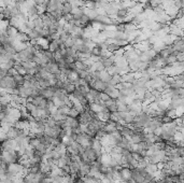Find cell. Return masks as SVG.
<instances>
[{"instance_id": "obj_13", "label": "cell", "mask_w": 184, "mask_h": 183, "mask_svg": "<svg viewBox=\"0 0 184 183\" xmlns=\"http://www.w3.org/2000/svg\"><path fill=\"white\" fill-rule=\"evenodd\" d=\"M121 130V135L123 137H127V138H130V136L133 134V128L128 127V126H124Z\"/></svg>"}, {"instance_id": "obj_26", "label": "cell", "mask_w": 184, "mask_h": 183, "mask_svg": "<svg viewBox=\"0 0 184 183\" xmlns=\"http://www.w3.org/2000/svg\"><path fill=\"white\" fill-rule=\"evenodd\" d=\"M22 65H23V66L26 68V70L28 71V70H30V69H34L37 64L34 62H24V63H22Z\"/></svg>"}, {"instance_id": "obj_18", "label": "cell", "mask_w": 184, "mask_h": 183, "mask_svg": "<svg viewBox=\"0 0 184 183\" xmlns=\"http://www.w3.org/2000/svg\"><path fill=\"white\" fill-rule=\"evenodd\" d=\"M111 78H112V75H111L107 70L100 72V80L104 81V82H106V83H109V81L111 80Z\"/></svg>"}, {"instance_id": "obj_37", "label": "cell", "mask_w": 184, "mask_h": 183, "mask_svg": "<svg viewBox=\"0 0 184 183\" xmlns=\"http://www.w3.org/2000/svg\"><path fill=\"white\" fill-rule=\"evenodd\" d=\"M76 183H85V182L83 181V179H82V180H80V181H78V182H76Z\"/></svg>"}, {"instance_id": "obj_4", "label": "cell", "mask_w": 184, "mask_h": 183, "mask_svg": "<svg viewBox=\"0 0 184 183\" xmlns=\"http://www.w3.org/2000/svg\"><path fill=\"white\" fill-rule=\"evenodd\" d=\"M85 155L87 156V158H88V161L91 163L95 162L97 158H100L98 157V152L96 151L95 149H93V148H87V149L85 150Z\"/></svg>"}, {"instance_id": "obj_27", "label": "cell", "mask_w": 184, "mask_h": 183, "mask_svg": "<svg viewBox=\"0 0 184 183\" xmlns=\"http://www.w3.org/2000/svg\"><path fill=\"white\" fill-rule=\"evenodd\" d=\"M94 66H95V68H96V71H99V72H102V71H104V70H107L106 69V67L104 66V64H102V62H97V63H95L94 64Z\"/></svg>"}, {"instance_id": "obj_2", "label": "cell", "mask_w": 184, "mask_h": 183, "mask_svg": "<svg viewBox=\"0 0 184 183\" xmlns=\"http://www.w3.org/2000/svg\"><path fill=\"white\" fill-rule=\"evenodd\" d=\"M79 121H80V124H84V125H87L92 122L93 120V116L91 114V110L89 108H86L82 113H80V116L78 117Z\"/></svg>"}, {"instance_id": "obj_20", "label": "cell", "mask_w": 184, "mask_h": 183, "mask_svg": "<svg viewBox=\"0 0 184 183\" xmlns=\"http://www.w3.org/2000/svg\"><path fill=\"white\" fill-rule=\"evenodd\" d=\"M59 49H60V44L58 43V41H52V42H50V47H49V50H50L51 52L55 53V52H57Z\"/></svg>"}, {"instance_id": "obj_12", "label": "cell", "mask_w": 184, "mask_h": 183, "mask_svg": "<svg viewBox=\"0 0 184 183\" xmlns=\"http://www.w3.org/2000/svg\"><path fill=\"white\" fill-rule=\"evenodd\" d=\"M91 168H92V164H91V163H82V162H81L80 171H81V173H82L83 176L88 175L89 170H91Z\"/></svg>"}, {"instance_id": "obj_9", "label": "cell", "mask_w": 184, "mask_h": 183, "mask_svg": "<svg viewBox=\"0 0 184 183\" xmlns=\"http://www.w3.org/2000/svg\"><path fill=\"white\" fill-rule=\"evenodd\" d=\"M112 158H113L112 155H111L109 152L104 151V154H102V156H101V162H102V164H104V166H106V167L110 166Z\"/></svg>"}, {"instance_id": "obj_29", "label": "cell", "mask_w": 184, "mask_h": 183, "mask_svg": "<svg viewBox=\"0 0 184 183\" xmlns=\"http://www.w3.org/2000/svg\"><path fill=\"white\" fill-rule=\"evenodd\" d=\"M68 116L76 117V119H78V117L80 116V112H79L78 110H76V109L71 108V109H70V112H69V114H68Z\"/></svg>"}, {"instance_id": "obj_28", "label": "cell", "mask_w": 184, "mask_h": 183, "mask_svg": "<svg viewBox=\"0 0 184 183\" xmlns=\"http://www.w3.org/2000/svg\"><path fill=\"white\" fill-rule=\"evenodd\" d=\"M36 150H38V151H40V152H43V153H47V147L44 144V143L40 142L36 147Z\"/></svg>"}, {"instance_id": "obj_33", "label": "cell", "mask_w": 184, "mask_h": 183, "mask_svg": "<svg viewBox=\"0 0 184 183\" xmlns=\"http://www.w3.org/2000/svg\"><path fill=\"white\" fill-rule=\"evenodd\" d=\"M26 108L28 109V111H29V112H31V111H34L35 109L37 108V107L35 106V104H32V102H30V101H29V102H28V104H27V106H26Z\"/></svg>"}, {"instance_id": "obj_5", "label": "cell", "mask_w": 184, "mask_h": 183, "mask_svg": "<svg viewBox=\"0 0 184 183\" xmlns=\"http://www.w3.org/2000/svg\"><path fill=\"white\" fill-rule=\"evenodd\" d=\"M97 117L101 122H104V123H107V122H108L109 120L111 119V112L109 111L108 108H104V111H101V112L97 113Z\"/></svg>"}, {"instance_id": "obj_6", "label": "cell", "mask_w": 184, "mask_h": 183, "mask_svg": "<svg viewBox=\"0 0 184 183\" xmlns=\"http://www.w3.org/2000/svg\"><path fill=\"white\" fill-rule=\"evenodd\" d=\"M130 179H133V181L137 182V183H145V179H144V177L140 173H138L137 169H133V170H131V178Z\"/></svg>"}, {"instance_id": "obj_11", "label": "cell", "mask_w": 184, "mask_h": 183, "mask_svg": "<svg viewBox=\"0 0 184 183\" xmlns=\"http://www.w3.org/2000/svg\"><path fill=\"white\" fill-rule=\"evenodd\" d=\"M95 81V88L100 92H104L106 91V88L109 86L108 83H106V82L101 81V80H94Z\"/></svg>"}, {"instance_id": "obj_15", "label": "cell", "mask_w": 184, "mask_h": 183, "mask_svg": "<svg viewBox=\"0 0 184 183\" xmlns=\"http://www.w3.org/2000/svg\"><path fill=\"white\" fill-rule=\"evenodd\" d=\"M72 11H73V6H72V3L65 2V3H63V15L72 14Z\"/></svg>"}, {"instance_id": "obj_35", "label": "cell", "mask_w": 184, "mask_h": 183, "mask_svg": "<svg viewBox=\"0 0 184 183\" xmlns=\"http://www.w3.org/2000/svg\"><path fill=\"white\" fill-rule=\"evenodd\" d=\"M47 0H35L37 6H43L44 3H47Z\"/></svg>"}, {"instance_id": "obj_16", "label": "cell", "mask_w": 184, "mask_h": 183, "mask_svg": "<svg viewBox=\"0 0 184 183\" xmlns=\"http://www.w3.org/2000/svg\"><path fill=\"white\" fill-rule=\"evenodd\" d=\"M76 90L80 91L83 96H85V97L88 96L89 91H91V87H89L88 85H76Z\"/></svg>"}, {"instance_id": "obj_7", "label": "cell", "mask_w": 184, "mask_h": 183, "mask_svg": "<svg viewBox=\"0 0 184 183\" xmlns=\"http://www.w3.org/2000/svg\"><path fill=\"white\" fill-rule=\"evenodd\" d=\"M88 108L91 109L93 112L99 113V112H101V111H104L106 107H104V102H102V104H97V102H91V104H89V106H88Z\"/></svg>"}, {"instance_id": "obj_31", "label": "cell", "mask_w": 184, "mask_h": 183, "mask_svg": "<svg viewBox=\"0 0 184 183\" xmlns=\"http://www.w3.org/2000/svg\"><path fill=\"white\" fill-rule=\"evenodd\" d=\"M40 142H41V141L39 140L38 138L34 137V138H31V140H30V145H31L32 148H35V149H36V147H37V145H38Z\"/></svg>"}, {"instance_id": "obj_8", "label": "cell", "mask_w": 184, "mask_h": 183, "mask_svg": "<svg viewBox=\"0 0 184 183\" xmlns=\"http://www.w3.org/2000/svg\"><path fill=\"white\" fill-rule=\"evenodd\" d=\"M66 124H67V127H71L74 129V128H78L80 126V121H79V119H76V117L67 116Z\"/></svg>"}, {"instance_id": "obj_21", "label": "cell", "mask_w": 184, "mask_h": 183, "mask_svg": "<svg viewBox=\"0 0 184 183\" xmlns=\"http://www.w3.org/2000/svg\"><path fill=\"white\" fill-rule=\"evenodd\" d=\"M83 181L85 183H100V179H97V178H94L89 175H86L83 178Z\"/></svg>"}, {"instance_id": "obj_19", "label": "cell", "mask_w": 184, "mask_h": 183, "mask_svg": "<svg viewBox=\"0 0 184 183\" xmlns=\"http://www.w3.org/2000/svg\"><path fill=\"white\" fill-rule=\"evenodd\" d=\"M146 170H148L149 173H153V175H154L155 173H157V171L159 170L158 165H157V164H152V163H149V165L146 166Z\"/></svg>"}, {"instance_id": "obj_14", "label": "cell", "mask_w": 184, "mask_h": 183, "mask_svg": "<svg viewBox=\"0 0 184 183\" xmlns=\"http://www.w3.org/2000/svg\"><path fill=\"white\" fill-rule=\"evenodd\" d=\"M13 79L15 80V82H16L18 85H24V84H25V82H26L25 75H19L18 72H16L14 75H13Z\"/></svg>"}, {"instance_id": "obj_22", "label": "cell", "mask_w": 184, "mask_h": 183, "mask_svg": "<svg viewBox=\"0 0 184 183\" xmlns=\"http://www.w3.org/2000/svg\"><path fill=\"white\" fill-rule=\"evenodd\" d=\"M63 45L66 47V49H68V47H73L74 45H76V40H74V39L72 38L71 35H70V36L67 38V40L65 41Z\"/></svg>"}, {"instance_id": "obj_24", "label": "cell", "mask_w": 184, "mask_h": 183, "mask_svg": "<svg viewBox=\"0 0 184 183\" xmlns=\"http://www.w3.org/2000/svg\"><path fill=\"white\" fill-rule=\"evenodd\" d=\"M102 51H104V50H102L101 47H100L98 44H96V47L92 49V55H94V56H98V57H100V55H101Z\"/></svg>"}, {"instance_id": "obj_34", "label": "cell", "mask_w": 184, "mask_h": 183, "mask_svg": "<svg viewBox=\"0 0 184 183\" xmlns=\"http://www.w3.org/2000/svg\"><path fill=\"white\" fill-rule=\"evenodd\" d=\"M0 77H1V78H6V77H8V69H6V68H1V70H0Z\"/></svg>"}, {"instance_id": "obj_36", "label": "cell", "mask_w": 184, "mask_h": 183, "mask_svg": "<svg viewBox=\"0 0 184 183\" xmlns=\"http://www.w3.org/2000/svg\"><path fill=\"white\" fill-rule=\"evenodd\" d=\"M111 181H112L111 179H109V178H107V177H104L101 180H100V183H111Z\"/></svg>"}, {"instance_id": "obj_3", "label": "cell", "mask_w": 184, "mask_h": 183, "mask_svg": "<svg viewBox=\"0 0 184 183\" xmlns=\"http://www.w3.org/2000/svg\"><path fill=\"white\" fill-rule=\"evenodd\" d=\"M104 130L107 132V134H109V135H111L112 132H114L115 130H117V122L112 121V120H109V121L107 122V123H104Z\"/></svg>"}, {"instance_id": "obj_23", "label": "cell", "mask_w": 184, "mask_h": 183, "mask_svg": "<svg viewBox=\"0 0 184 183\" xmlns=\"http://www.w3.org/2000/svg\"><path fill=\"white\" fill-rule=\"evenodd\" d=\"M122 47H120L119 44H117L115 42H112V43H109L108 45V51H110L111 53H115V52H117L119 50H121Z\"/></svg>"}, {"instance_id": "obj_10", "label": "cell", "mask_w": 184, "mask_h": 183, "mask_svg": "<svg viewBox=\"0 0 184 183\" xmlns=\"http://www.w3.org/2000/svg\"><path fill=\"white\" fill-rule=\"evenodd\" d=\"M123 82V78L121 75H112V78H111V80L109 81V85L110 86H115L117 87V85H119L120 83H122Z\"/></svg>"}, {"instance_id": "obj_25", "label": "cell", "mask_w": 184, "mask_h": 183, "mask_svg": "<svg viewBox=\"0 0 184 183\" xmlns=\"http://www.w3.org/2000/svg\"><path fill=\"white\" fill-rule=\"evenodd\" d=\"M40 168H41V171H42V173H50L52 171V167L50 166L49 164H47L45 162L42 163V165H41Z\"/></svg>"}, {"instance_id": "obj_30", "label": "cell", "mask_w": 184, "mask_h": 183, "mask_svg": "<svg viewBox=\"0 0 184 183\" xmlns=\"http://www.w3.org/2000/svg\"><path fill=\"white\" fill-rule=\"evenodd\" d=\"M76 84H69V85H68V87L66 88V92L68 93V95H72V94L76 92Z\"/></svg>"}, {"instance_id": "obj_1", "label": "cell", "mask_w": 184, "mask_h": 183, "mask_svg": "<svg viewBox=\"0 0 184 183\" xmlns=\"http://www.w3.org/2000/svg\"><path fill=\"white\" fill-rule=\"evenodd\" d=\"M0 87H1V90L12 88V90L16 91L19 87V85L15 82L13 77H6V78H0Z\"/></svg>"}, {"instance_id": "obj_17", "label": "cell", "mask_w": 184, "mask_h": 183, "mask_svg": "<svg viewBox=\"0 0 184 183\" xmlns=\"http://www.w3.org/2000/svg\"><path fill=\"white\" fill-rule=\"evenodd\" d=\"M14 69L17 71V72L19 73V75H27V70H26L25 67L22 65V63H17L16 65L14 66Z\"/></svg>"}, {"instance_id": "obj_32", "label": "cell", "mask_w": 184, "mask_h": 183, "mask_svg": "<svg viewBox=\"0 0 184 183\" xmlns=\"http://www.w3.org/2000/svg\"><path fill=\"white\" fill-rule=\"evenodd\" d=\"M109 99H111V97H110V95H108L107 93H104V92H102V94H101V100L102 101H108Z\"/></svg>"}]
</instances>
